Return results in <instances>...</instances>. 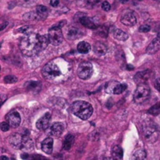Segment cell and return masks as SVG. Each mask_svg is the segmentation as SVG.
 <instances>
[{
  "mask_svg": "<svg viewBox=\"0 0 160 160\" xmlns=\"http://www.w3.org/2000/svg\"><path fill=\"white\" fill-rule=\"evenodd\" d=\"M34 148L33 141L30 138L28 135H23V150L25 151H31Z\"/></svg>",
  "mask_w": 160,
  "mask_h": 160,
  "instance_id": "44dd1931",
  "label": "cell"
},
{
  "mask_svg": "<svg viewBox=\"0 0 160 160\" xmlns=\"http://www.w3.org/2000/svg\"><path fill=\"white\" fill-rule=\"evenodd\" d=\"M151 30V27L149 24H143L139 28V32H148Z\"/></svg>",
  "mask_w": 160,
  "mask_h": 160,
  "instance_id": "1f68e13d",
  "label": "cell"
},
{
  "mask_svg": "<svg viewBox=\"0 0 160 160\" xmlns=\"http://www.w3.org/2000/svg\"><path fill=\"white\" fill-rule=\"evenodd\" d=\"M124 155V151L119 145H115L112 149V157L115 160H122Z\"/></svg>",
  "mask_w": 160,
  "mask_h": 160,
  "instance_id": "ffe728a7",
  "label": "cell"
},
{
  "mask_svg": "<svg viewBox=\"0 0 160 160\" xmlns=\"http://www.w3.org/2000/svg\"><path fill=\"white\" fill-rule=\"evenodd\" d=\"M149 113L152 115H158L160 113V102L156 103L155 105L151 107L149 110Z\"/></svg>",
  "mask_w": 160,
  "mask_h": 160,
  "instance_id": "4316f807",
  "label": "cell"
},
{
  "mask_svg": "<svg viewBox=\"0 0 160 160\" xmlns=\"http://www.w3.org/2000/svg\"><path fill=\"white\" fill-rule=\"evenodd\" d=\"M94 52L98 56L105 55L107 52L106 45L100 42H95V44L94 45Z\"/></svg>",
  "mask_w": 160,
  "mask_h": 160,
  "instance_id": "ac0fdd59",
  "label": "cell"
},
{
  "mask_svg": "<svg viewBox=\"0 0 160 160\" xmlns=\"http://www.w3.org/2000/svg\"><path fill=\"white\" fill-rule=\"evenodd\" d=\"M28 157H29V155L27 153H23L21 155V158H23V159H27Z\"/></svg>",
  "mask_w": 160,
  "mask_h": 160,
  "instance_id": "ab89813d",
  "label": "cell"
},
{
  "mask_svg": "<svg viewBox=\"0 0 160 160\" xmlns=\"http://www.w3.org/2000/svg\"><path fill=\"white\" fill-rule=\"evenodd\" d=\"M1 160H9V158L6 155H2V156H1Z\"/></svg>",
  "mask_w": 160,
  "mask_h": 160,
  "instance_id": "b9f144b4",
  "label": "cell"
},
{
  "mask_svg": "<svg viewBox=\"0 0 160 160\" xmlns=\"http://www.w3.org/2000/svg\"><path fill=\"white\" fill-rule=\"evenodd\" d=\"M160 50V38L157 37L155 39H154L152 42H150V44L149 45V46L147 47L146 52L147 54H155V53L158 52Z\"/></svg>",
  "mask_w": 160,
  "mask_h": 160,
  "instance_id": "5bb4252c",
  "label": "cell"
},
{
  "mask_svg": "<svg viewBox=\"0 0 160 160\" xmlns=\"http://www.w3.org/2000/svg\"><path fill=\"white\" fill-rule=\"evenodd\" d=\"M102 10H105V11H109V10H110V8H111V6H110V4L108 2L105 1V2H102Z\"/></svg>",
  "mask_w": 160,
  "mask_h": 160,
  "instance_id": "d6a6232c",
  "label": "cell"
},
{
  "mask_svg": "<svg viewBox=\"0 0 160 160\" xmlns=\"http://www.w3.org/2000/svg\"><path fill=\"white\" fill-rule=\"evenodd\" d=\"M151 78V71L149 70L137 72L134 76V80L137 83L140 84H145L147 81Z\"/></svg>",
  "mask_w": 160,
  "mask_h": 160,
  "instance_id": "7c38bea8",
  "label": "cell"
},
{
  "mask_svg": "<svg viewBox=\"0 0 160 160\" xmlns=\"http://www.w3.org/2000/svg\"><path fill=\"white\" fill-rule=\"evenodd\" d=\"M48 37L41 36L36 33H28L22 38L20 43V49L23 54L27 57H32L48 46Z\"/></svg>",
  "mask_w": 160,
  "mask_h": 160,
  "instance_id": "6da1fadb",
  "label": "cell"
},
{
  "mask_svg": "<svg viewBox=\"0 0 160 160\" xmlns=\"http://www.w3.org/2000/svg\"><path fill=\"white\" fill-rule=\"evenodd\" d=\"M72 111L73 115L82 120H87L92 116L93 108L89 103L84 101H77L72 104Z\"/></svg>",
  "mask_w": 160,
  "mask_h": 160,
  "instance_id": "7a4b0ae2",
  "label": "cell"
},
{
  "mask_svg": "<svg viewBox=\"0 0 160 160\" xmlns=\"http://www.w3.org/2000/svg\"><path fill=\"white\" fill-rule=\"evenodd\" d=\"M122 24L124 25L128 26V27H132L135 25L137 23V17L135 14L132 11H127L121 17Z\"/></svg>",
  "mask_w": 160,
  "mask_h": 160,
  "instance_id": "30bf717a",
  "label": "cell"
},
{
  "mask_svg": "<svg viewBox=\"0 0 160 160\" xmlns=\"http://www.w3.org/2000/svg\"><path fill=\"white\" fill-rule=\"evenodd\" d=\"M150 88L147 84H140L133 93V101L137 105H142L149 99L150 96Z\"/></svg>",
  "mask_w": 160,
  "mask_h": 160,
  "instance_id": "277c9868",
  "label": "cell"
},
{
  "mask_svg": "<svg viewBox=\"0 0 160 160\" xmlns=\"http://www.w3.org/2000/svg\"><path fill=\"white\" fill-rule=\"evenodd\" d=\"M158 38H160V32H158Z\"/></svg>",
  "mask_w": 160,
  "mask_h": 160,
  "instance_id": "7dc6e473",
  "label": "cell"
},
{
  "mask_svg": "<svg viewBox=\"0 0 160 160\" xmlns=\"http://www.w3.org/2000/svg\"><path fill=\"white\" fill-rule=\"evenodd\" d=\"M4 81L6 83H15L17 82V78L15 76H13V75H10V76H6L4 78Z\"/></svg>",
  "mask_w": 160,
  "mask_h": 160,
  "instance_id": "f546056e",
  "label": "cell"
},
{
  "mask_svg": "<svg viewBox=\"0 0 160 160\" xmlns=\"http://www.w3.org/2000/svg\"><path fill=\"white\" fill-rule=\"evenodd\" d=\"M146 159V152L143 149H137L135 151L132 156V160H145Z\"/></svg>",
  "mask_w": 160,
  "mask_h": 160,
  "instance_id": "d4e9b609",
  "label": "cell"
},
{
  "mask_svg": "<svg viewBox=\"0 0 160 160\" xmlns=\"http://www.w3.org/2000/svg\"><path fill=\"white\" fill-rule=\"evenodd\" d=\"M93 73L92 64L88 61H83L80 63L77 68V76L80 79H88Z\"/></svg>",
  "mask_w": 160,
  "mask_h": 160,
  "instance_id": "52a82bcc",
  "label": "cell"
},
{
  "mask_svg": "<svg viewBox=\"0 0 160 160\" xmlns=\"http://www.w3.org/2000/svg\"><path fill=\"white\" fill-rule=\"evenodd\" d=\"M127 69H128V70H133V67L132 65H130V64H128V65H127Z\"/></svg>",
  "mask_w": 160,
  "mask_h": 160,
  "instance_id": "7bdbcfd3",
  "label": "cell"
},
{
  "mask_svg": "<svg viewBox=\"0 0 160 160\" xmlns=\"http://www.w3.org/2000/svg\"><path fill=\"white\" fill-rule=\"evenodd\" d=\"M91 50V45L87 42H81L77 45V50L80 54H88Z\"/></svg>",
  "mask_w": 160,
  "mask_h": 160,
  "instance_id": "cb8c5ba5",
  "label": "cell"
},
{
  "mask_svg": "<svg viewBox=\"0 0 160 160\" xmlns=\"http://www.w3.org/2000/svg\"><path fill=\"white\" fill-rule=\"evenodd\" d=\"M6 120L12 128H17L21 122L20 114L16 111H10V113H8L6 116Z\"/></svg>",
  "mask_w": 160,
  "mask_h": 160,
  "instance_id": "9c48e42d",
  "label": "cell"
},
{
  "mask_svg": "<svg viewBox=\"0 0 160 160\" xmlns=\"http://www.w3.org/2000/svg\"><path fill=\"white\" fill-rule=\"evenodd\" d=\"M80 24L83 26H84L85 28L89 29H96L97 26L95 24V22L92 20L91 18L88 17H82L80 18Z\"/></svg>",
  "mask_w": 160,
  "mask_h": 160,
  "instance_id": "d6986e66",
  "label": "cell"
},
{
  "mask_svg": "<svg viewBox=\"0 0 160 160\" xmlns=\"http://www.w3.org/2000/svg\"><path fill=\"white\" fill-rule=\"evenodd\" d=\"M74 141V136L72 134H68L66 136L65 139L63 143V148L64 150H70Z\"/></svg>",
  "mask_w": 160,
  "mask_h": 160,
  "instance_id": "7402d4cb",
  "label": "cell"
},
{
  "mask_svg": "<svg viewBox=\"0 0 160 160\" xmlns=\"http://www.w3.org/2000/svg\"><path fill=\"white\" fill-rule=\"evenodd\" d=\"M36 12L39 15L40 20L41 19H45L48 16V9H47L46 6H38L36 9Z\"/></svg>",
  "mask_w": 160,
  "mask_h": 160,
  "instance_id": "484cf974",
  "label": "cell"
},
{
  "mask_svg": "<svg viewBox=\"0 0 160 160\" xmlns=\"http://www.w3.org/2000/svg\"><path fill=\"white\" fill-rule=\"evenodd\" d=\"M120 2H122V3H125V2H127L128 0H119Z\"/></svg>",
  "mask_w": 160,
  "mask_h": 160,
  "instance_id": "ee69618b",
  "label": "cell"
},
{
  "mask_svg": "<svg viewBox=\"0 0 160 160\" xmlns=\"http://www.w3.org/2000/svg\"><path fill=\"white\" fill-rule=\"evenodd\" d=\"M42 149L45 153L50 155L53 150V139L52 137H47L42 141Z\"/></svg>",
  "mask_w": 160,
  "mask_h": 160,
  "instance_id": "9a60e30c",
  "label": "cell"
},
{
  "mask_svg": "<svg viewBox=\"0 0 160 160\" xmlns=\"http://www.w3.org/2000/svg\"><path fill=\"white\" fill-rule=\"evenodd\" d=\"M8 25V22H4L3 24H2V27H1V30H3L4 28H5L6 27V26Z\"/></svg>",
  "mask_w": 160,
  "mask_h": 160,
  "instance_id": "60d3db41",
  "label": "cell"
},
{
  "mask_svg": "<svg viewBox=\"0 0 160 160\" xmlns=\"http://www.w3.org/2000/svg\"><path fill=\"white\" fill-rule=\"evenodd\" d=\"M64 130V124L62 123H55L51 126L49 135L54 137H59L61 136Z\"/></svg>",
  "mask_w": 160,
  "mask_h": 160,
  "instance_id": "4fadbf2b",
  "label": "cell"
},
{
  "mask_svg": "<svg viewBox=\"0 0 160 160\" xmlns=\"http://www.w3.org/2000/svg\"><path fill=\"white\" fill-rule=\"evenodd\" d=\"M29 28V26H23V27L20 28L18 29V32H20V33H24L27 29Z\"/></svg>",
  "mask_w": 160,
  "mask_h": 160,
  "instance_id": "f35d334b",
  "label": "cell"
},
{
  "mask_svg": "<svg viewBox=\"0 0 160 160\" xmlns=\"http://www.w3.org/2000/svg\"><path fill=\"white\" fill-rule=\"evenodd\" d=\"M127 84H124V83H119L118 86L116 88L115 91H114V94H120L122 93L124 91H125L127 89Z\"/></svg>",
  "mask_w": 160,
  "mask_h": 160,
  "instance_id": "f1b7e54d",
  "label": "cell"
},
{
  "mask_svg": "<svg viewBox=\"0 0 160 160\" xmlns=\"http://www.w3.org/2000/svg\"><path fill=\"white\" fill-rule=\"evenodd\" d=\"M155 87L157 90L160 92V78L157 79L155 81Z\"/></svg>",
  "mask_w": 160,
  "mask_h": 160,
  "instance_id": "e575fe53",
  "label": "cell"
},
{
  "mask_svg": "<svg viewBox=\"0 0 160 160\" xmlns=\"http://www.w3.org/2000/svg\"><path fill=\"white\" fill-rule=\"evenodd\" d=\"M82 36H83V32L78 28L70 27L67 32V37L71 40H75V39H79V38L82 37Z\"/></svg>",
  "mask_w": 160,
  "mask_h": 160,
  "instance_id": "2e32d148",
  "label": "cell"
},
{
  "mask_svg": "<svg viewBox=\"0 0 160 160\" xmlns=\"http://www.w3.org/2000/svg\"><path fill=\"white\" fill-rule=\"evenodd\" d=\"M28 84H29L28 87L30 88V89H34V88H36V86H38V83L35 81L29 82Z\"/></svg>",
  "mask_w": 160,
  "mask_h": 160,
  "instance_id": "74e56055",
  "label": "cell"
},
{
  "mask_svg": "<svg viewBox=\"0 0 160 160\" xmlns=\"http://www.w3.org/2000/svg\"><path fill=\"white\" fill-rule=\"evenodd\" d=\"M157 127H158V130H160V118H159V122H158V124H156Z\"/></svg>",
  "mask_w": 160,
  "mask_h": 160,
  "instance_id": "bcb514c9",
  "label": "cell"
},
{
  "mask_svg": "<svg viewBox=\"0 0 160 160\" xmlns=\"http://www.w3.org/2000/svg\"><path fill=\"white\" fill-rule=\"evenodd\" d=\"M143 136L145 141L153 143L157 140L158 136V129L156 124L152 121H147L143 125Z\"/></svg>",
  "mask_w": 160,
  "mask_h": 160,
  "instance_id": "3957f363",
  "label": "cell"
},
{
  "mask_svg": "<svg viewBox=\"0 0 160 160\" xmlns=\"http://www.w3.org/2000/svg\"><path fill=\"white\" fill-rule=\"evenodd\" d=\"M140 1H142V0H140Z\"/></svg>",
  "mask_w": 160,
  "mask_h": 160,
  "instance_id": "c3c4849f",
  "label": "cell"
},
{
  "mask_svg": "<svg viewBox=\"0 0 160 160\" xmlns=\"http://www.w3.org/2000/svg\"><path fill=\"white\" fill-rule=\"evenodd\" d=\"M23 20H40V18H39L37 12H30L23 15Z\"/></svg>",
  "mask_w": 160,
  "mask_h": 160,
  "instance_id": "83f0119b",
  "label": "cell"
},
{
  "mask_svg": "<svg viewBox=\"0 0 160 160\" xmlns=\"http://www.w3.org/2000/svg\"><path fill=\"white\" fill-rule=\"evenodd\" d=\"M9 143L12 148L17 150H23V135L20 133H13L9 138Z\"/></svg>",
  "mask_w": 160,
  "mask_h": 160,
  "instance_id": "ba28073f",
  "label": "cell"
},
{
  "mask_svg": "<svg viewBox=\"0 0 160 160\" xmlns=\"http://www.w3.org/2000/svg\"><path fill=\"white\" fill-rule=\"evenodd\" d=\"M59 4V0H50V5L52 7H56Z\"/></svg>",
  "mask_w": 160,
  "mask_h": 160,
  "instance_id": "d590c367",
  "label": "cell"
},
{
  "mask_svg": "<svg viewBox=\"0 0 160 160\" xmlns=\"http://www.w3.org/2000/svg\"><path fill=\"white\" fill-rule=\"evenodd\" d=\"M61 75L59 67L53 62L45 64L42 68V76L47 80H53Z\"/></svg>",
  "mask_w": 160,
  "mask_h": 160,
  "instance_id": "5b68a950",
  "label": "cell"
},
{
  "mask_svg": "<svg viewBox=\"0 0 160 160\" xmlns=\"http://www.w3.org/2000/svg\"><path fill=\"white\" fill-rule=\"evenodd\" d=\"M10 126L9 125V123H7V122H2V123H1V130H2V131L6 132L10 130Z\"/></svg>",
  "mask_w": 160,
  "mask_h": 160,
  "instance_id": "4dcf8cb0",
  "label": "cell"
},
{
  "mask_svg": "<svg viewBox=\"0 0 160 160\" xmlns=\"http://www.w3.org/2000/svg\"><path fill=\"white\" fill-rule=\"evenodd\" d=\"M32 159L33 160H48L46 158H45V157H42V155H34L33 157H32Z\"/></svg>",
  "mask_w": 160,
  "mask_h": 160,
  "instance_id": "8d00e7d4",
  "label": "cell"
},
{
  "mask_svg": "<svg viewBox=\"0 0 160 160\" xmlns=\"http://www.w3.org/2000/svg\"><path fill=\"white\" fill-rule=\"evenodd\" d=\"M51 121V114L49 112L45 113V115L39 119L36 123V127L39 130H45L48 128Z\"/></svg>",
  "mask_w": 160,
  "mask_h": 160,
  "instance_id": "8fae6325",
  "label": "cell"
},
{
  "mask_svg": "<svg viewBox=\"0 0 160 160\" xmlns=\"http://www.w3.org/2000/svg\"><path fill=\"white\" fill-rule=\"evenodd\" d=\"M103 160H115L113 158H105Z\"/></svg>",
  "mask_w": 160,
  "mask_h": 160,
  "instance_id": "f6af8a7d",
  "label": "cell"
},
{
  "mask_svg": "<svg viewBox=\"0 0 160 160\" xmlns=\"http://www.w3.org/2000/svg\"><path fill=\"white\" fill-rule=\"evenodd\" d=\"M119 82L115 81V80H111V81L108 82V83L105 84V90L107 93H113L114 94V91H115L116 88L118 86Z\"/></svg>",
  "mask_w": 160,
  "mask_h": 160,
  "instance_id": "603a6c76",
  "label": "cell"
},
{
  "mask_svg": "<svg viewBox=\"0 0 160 160\" xmlns=\"http://www.w3.org/2000/svg\"><path fill=\"white\" fill-rule=\"evenodd\" d=\"M111 33H112L113 36L119 41H126L128 39V35L121 29L113 28L111 31Z\"/></svg>",
  "mask_w": 160,
  "mask_h": 160,
  "instance_id": "e0dca14e",
  "label": "cell"
},
{
  "mask_svg": "<svg viewBox=\"0 0 160 160\" xmlns=\"http://www.w3.org/2000/svg\"><path fill=\"white\" fill-rule=\"evenodd\" d=\"M98 2V0H85L86 5L90 6H95Z\"/></svg>",
  "mask_w": 160,
  "mask_h": 160,
  "instance_id": "836d02e7",
  "label": "cell"
},
{
  "mask_svg": "<svg viewBox=\"0 0 160 160\" xmlns=\"http://www.w3.org/2000/svg\"><path fill=\"white\" fill-rule=\"evenodd\" d=\"M48 40L52 45H59L63 42L64 40V36H63V32L61 30V28L58 27L55 24L52 26L49 31H48Z\"/></svg>",
  "mask_w": 160,
  "mask_h": 160,
  "instance_id": "8992f818",
  "label": "cell"
}]
</instances>
